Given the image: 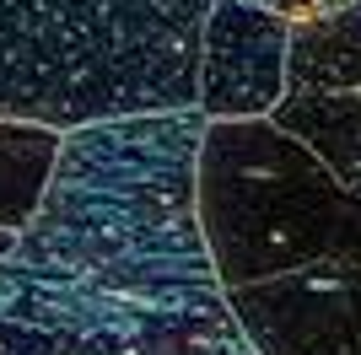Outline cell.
I'll return each instance as SVG.
<instances>
[{
	"mask_svg": "<svg viewBox=\"0 0 361 355\" xmlns=\"http://www.w3.org/2000/svg\"><path fill=\"white\" fill-rule=\"evenodd\" d=\"M254 6H270V11L286 16L291 27H307V22H324V16L345 11V6H356V0H254Z\"/></svg>",
	"mask_w": 361,
	"mask_h": 355,
	"instance_id": "10",
	"label": "cell"
},
{
	"mask_svg": "<svg viewBox=\"0 0 361 355\" xmlns=\"http://www.w3.org/2000/svg\"><path fill=\"white\" fill-rule=\"evenodd\" d=\"M211 0H0V118L81 130L200 108Z\"/></svg>",
	"mask_w": 361,
	"mask_h": 355,
	"instance_id": "2",
	"label": "cell"
},
{
	"mask_svg": "<svg viewBox=\"0 0 361 355\" xmlns=\"http://www.w3.org/2000/svg\"><path fill=\"white\" fill-rule=\"evenodd\" d=\"M291 22L254 0H211L200 44L205 118H270L286 103Z\"/></svg>",
	"mask_w": 361,
	"mask_h": 355,
	"instance_id": "6",
	"label": "cell"
},
{
	"mask_svg": "<svg viewBox=\"0 0 361 355\" xmlns=\"http://www.w3.org/2000/svg\"><path fill=\"white\" fill-rule=\"evenodd\" d=\"M200 221L226 291L329 264L345 248L350 183L275 118H211Z\"/></svg>",
	"mask_w": 361,
	"mask_h": 355,
	"instance_id": "3",
	"label": "cell"
},
{
	"mask_svg": "<svg viewBox=\"0 0 361 355\" xmlns=\"http://www.w3.org/2000/svg\"><path fill=\"white\" fill-rule=\"evenodd\" d=\"M205 130V108L71 130L16 259L97 280H216L200 221Z\"/></svg>",
	"mask_w": 361,
	"mask_h": 355,
	"instance_id": "1",
	"label": "cell"
},
{
	"mask_svg": "<svg viewBox=\"0 0 361 355\" xmlns=\"http://www.w3.org/2000/svg\"><path fill=\"white\" fill-rule=\"evenodd\" d=\"M275 124L313 146L345 183H361V92H302L275 108Z\"/></svg>",
	"mask_w": 361,
	"mask_h": 355,
	"instance_id": "8",
	"label": "cell"
},
{
	"mask_svg": "<svg viewBox=\"0 0 361 355\" xmlns=\"http://www.w3.org/2000/svg\"><path fill=\"white\" fill-rule=\"evenodd\" d=\"M302 92H361V0L324 22L291 27L286 97Z\"/></svg>",
	"mask_w": 361,
	"mask_h": 355,
	"instance_id": "7",
	"label": "cell"
},
{
	"mask_svg": "<svg viewBox=\"0 0 361 355\" xmlns=\"http://www.w3.org/2000/svg\"><path fill=\"white\" fill-rule=\"evenodd\" d=\"M22 248V226H0V259H11Z\"/></svg>",
	"mask_w": 361,
	"mask_h": 355,
	"instance_id": "11",
	"label": "cell"
},
{
	"mask_svg": "<svg viewBox=\"0 0 361 355\" xmlns=\"http://www.w3.org/2000/svg\"><path fill=\"white\" fill-rule=\"evenodd\" d=\"M60 130L0 118V226H27L60 162Z\"/></svg>",
	"mask_w": 361,
	"mask_h": 355,
	"instance_id": "9",
	"label": "cell"
},
{
	"mask_svg": "<svg viewBox=\"0 0 361 355\" xmlns=\"http://www.w3.org/2000/svg\"><path fill=\"white\" fill-rule=\"evenodd\" d=\"M0 355H259L221 280H97L0 259Z\"/></svg>",
	"mask_w": 361,
	"mask_h": 355,
	"instance_id": "4",
	"label": "cell"
},
{
	"mask_svg": "<svg viewBox=\"0 0 361 355\" xmlns=\"http://www.w3.org/2000/svg\"><path fill=\"white\" fill-rule=\"evenodd\" d=\"M226 296L259 355H361L356 264H313L297 275L238 285Z\"/></svg>",
	"mask_w": 361,
	"mask_h": 355,
	"instance_id": "5",
	"label": "cell"
}]
</instances>
